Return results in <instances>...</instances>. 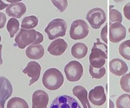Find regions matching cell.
Listing matches in <instances>:
<instances>
[{
  "label": "cell",
  "instance_id": "cell-16",
  "mask_svg": "<svg viewBox=\"0 0 130 108\" xmlns=\"http://www.w3.org/2000/svg\"><path fill=\"white\" fill-rule=\"evenodd\" d=\"M67 43L64 39H57L52 42L48 48V52L54 56L62 55L67 50Z\"/></svg>",
  "mask_w": 130,
  "mask_h": 108
},
{
  "label": "cell",
  "instance_id": "cell-29",
  "mask_svg": "<svg viewBox=\"0 0 130 108\" xmlns=\"http://www.w3.org/2000/svg\"><path fill=\"white\" fill-rule=\"evenodd\" d=\"M107 32H108V25L107 24L102 28L101 30V38L106 44H107L108 40H107Z\"/></svg>",
  "mask_w": 130,
  "mask_h": 108
},
{
  "label": "cell",
  "instance_id": "cell-3",
  "mask_svg": "<svg viewBox=\"0 0 130 108\" xmlns=\"http://www.w3.org/2000/svg\"><path fill=\"white\" fill-rule=\"evenodd\" d=\"M42 81L44 87L49 90H57L62 86L64 78L57 68H50L44 72Z\"/></svg>",
  "mask_w": 130,
  "mask_h": 108
},
{
  "label": "cell",
  "instance_id": "cell-32",
  "mask_svg": "<svg viewBox=\"0 0 130 108\" xmlns=\"http://www.w3.org/2000/svg\"><path fill=\"white\" fill-rule=\"evenodd\" d=\"M8 5H8V4L5 3L2 0H0V10H3L4 8H7L8 6Z\"/></svg>",
  "mask_w": 130,
  "mask_h": 108
},
{
  "label": "cell",
  "instance_id": "cell-35",
  "mask_svg": "<svg viewBox=\"0 0 130 108\" xmlns=\"http://www.w3.org/2000/svg\"><path fill=\"white\" fill-rule=\"evenodd\" d=\"M109 104H110V107H109V108H114V103H113V102L111 100H110V101H109Z\"/></svg>",
  "mask_w": 130,
  "mask_h": 108
},
{
  "label": "cell",
  "instance_id": "cell-31",
  "mask_svg": "<svg viewBox=\"0 0 130 108\" xmlns=\"http://www.w3.org/2000/svg\"><path fill=\"white\" fill-rule=\"evenodd\" d=\"M6 22V15L3 13L0 12V29H2L5 27Z\"/></svg>",
  "mask_w": 130,
  "mask_h": 108
},
{
  "label": "cell",
  "instance_id": "cell-10",
  "mask_svg": "<svg viewBox=\"0 0 130 108\" xmlns=\"http://www.w3.org/2000/svg\"><path fill=\"white\" fill-rule=\"evenodd\" d=\"M41 71V67L40 64L35 61L29 62L26 67L22 70V72L24 74H27L31 78L29 82V86L38 81L40 77Z\"/></svg>",
  "mask_w": 130,
  "mask_h": 108
},
{
  "label": "cell",
  "instance_id": "cell-8",
  "mask_svg": "<svg viewBox=\"0 0 130 108\" xmlns=\"http://www.w3.org/2000/svg\"><path fill=\"white\" fill-rule=\"evenodd\" d=\"M50 108H81V106L72 97L63 95L55 98Z\"/></svg>",
  "mask_w": 130,
  "mask_h": 108
},
{
  "label": "cell",
  "instance_id": "cell-24",
  "mask_svg": "<svg viewBox=\"0 0 130 108\" xmlns=\"http://www.w3.org/2000/svg\"><path fill=\"white\" fill-rule=\"evenodd\" d=\"M117 108H130V95L124 94L118 98L116 100Z\"/></svg>",
  "mask_w": 130,
  "mask_h": 108
},
{
  "label": "cell",
  "instance_id": "cell-23",
  "mask_svg": "<svg viewBox=\"0 0 130 108\" xmlns=\"http://www.w3.org/2000/svg\"><path fill=\"white\" fill-rule=\"evenodd\" d=\"M119 52L123 58L130 60V39L123 42L119 45Z\"/></svg>",
  "mask_w": 130,
  "mask_h": 108
},
{
  "label": "cell",
  "instance_id": "cell-28",
  "mask_svg": "<svg viewBox=\"0 0 130 108\" xmlns=\"http://www.w3.org/2000/svg\"><path fill=\"white\" fill-rule=\"evenodd\" d=\"M53 5L59 10L60 12H63L66 10L68 6L67 0H51Z\"/></svg>",
  "mask_w": 130,
  "mask_h": 108
},
{
  "label": "cell",
  "instance_id": "cell-34",
  "mask_svg": "<svg viewBox=\"0 0 130 108\" xmlns=\"http://www.w3.org/2000/svg\"><path fill=\"white\" fill-rule=\"evenodd\" d=\"M6 1L9 3H17L20 2V1H22V0H6Z\"/></svg>",
  "mask_w": 130,
  "mask_h": 108
},
{
  "label": "cell",
  "instance_id": "cell-26",
  "mask_svg": "<svg viewBox=\"0 0 130 108\" xmlns=\"http://www.w3.org/2000/svg\"><path fill=\"white\" fill-rule=\"evenodd\" d=\"M123 21V17L121 13L118 10L114 8H110L109 10V22L111 25L112 24L118 22L121 23Z\"/></svg>",
  "mask_w": 130,
  "mask_h": 108
},
{
  "label": "cell",
  "instance_id": "cell-25",
  "mask_svg": "<svg viewBox=\"0 0 130 108\" xmlns=\"http://www.w3.org/2000/svg\"><path fill=\"white\" fill-rule=\"evenodd\" d=\"M89 72L93 78L100 79L105 76V73H106V69L104 67H101V68H96V67H94L90 65Z\"/></svg>",
  "mask_w": 130,
  "mask_h": 108
},
{
  "label": "cell",
  "instance_id": "cell-11",
  "mask_svg": "<svg viewBox=\"0 0 130 108\" xmlns=\"http://www.w3.org/2000/svg\"><path fill=\"white\" fill-rule=\"evenodd\" d=\"M13 87L11 82L5 76H0V106L4 108L6 100L11 95Z\"/></svg>",
  "mask_w": 130,
  "mask_h": 108
},
{
  "label": "cell",
  "instance_id": "cell-14",
  "mask_svg": "<svg viewBox=\"0 0 130 108\" xmlns=\"http://www.w3.org/2000/svg\"><path fill=\"white\" fill-rule=\"evenodd\" d=\"M109 70L113 74L121 76L128 71L127 64L120 58H114L109 62Z\"/></svg>",
  "mask_w": 130,
  "mask_h": 108
},
{
  "label": "cell",
  "instance_id": "cell-33",
  "mask_svg": "<svg viewBox=\"0 0 130 108\" xmlns=\"http://www.w3.org/2000/svg\"><path fill=\"white\" fill-rule=\"evenodd\" d=\"M3 45L0 44V65H1L3 64V59L2 57H1V50H2Z\"/></svg>",
  "mask_w": 130,
  "mask_h": 108
},
{
  "label": "cell",
  "instance_id": "cell-1",
  "mask_svg": "<svg viewBox=\"0 0 130 108\" xmlns=\"http://www.w3.org/2000/svg\"><path fill=\"white\" fill-rule=\"evenodd\" d=\"M43 36L39 32L34 29H20L17 34L15 41L17 47L20 49H24L30 44H40L43 41Z\"/></svg>",
  "mask_w": 130,
  "mask_h": 108
},
{
  "label": "cell",
  "instance_id": "cell-9",
  "mask_svg": "<svg viewBox=\"0 0 130 108\" xmlns=\"http://www.w3.org/2000/svg\"><path fill=\"white\" fill-rule=\"evenodd\" d=\"M126 36L125 27L121 23L112 24L109 28V39L112 43H117L124 39Z\"/></svg>",
  "mask_w": 130,
  "mask_h": 108
},
{
  "label": "cell",
  "instance_id": "cell-37",
  "mask_svg": "<svg viewBox=\"0 0 130 108\" xmlns=\"http://www.w3.org/2000/svg\"><path fill=\"white\" fill-rule=\"evenodd\" d=\"M128 31H129V33H130V27H129V29H128Z\"/></svg>",
  "mask_w": 130,
  "mask_h": 108
},
{
  "label": "cell",
  "instance_id": "cell-17",
  "mask_svg": "<svg viewBox=\"0 0 130 108\" xmlns=\"http://www.w3.org/2000/svg\"><path fill=\"white\" fill-rule=\"evenodd\" d=\"M25 54L30 59H40L44 55V47L40 44H32L27 48Z\"/></svg>",
  "mask_w": 130,
  "mask_h": 108
},
{
  "label": "cell",
  "instance_id": "cell-4",
  "mask_svg": "<svg viewBox=\"0 0 130 108\" xmlns=\"http://www.w3.org/2000/svg\"><path fill=\"white\" fill-rule=\"evenodd\" d=\"M67 30V23L62 19H55L48 23L44 29L50 40L57 39L59 37L66 35Z\"/></svg>",
  "mask_w": 130,
  "mask_h": 108
},
{
  "label": "cell",
  "instance_id": "cell-30",
  "mask_svg": "<svg viewBox=\"0 0 130 108\" xmlns=\"http://www.w3.org/2000/svg\"><path fill=\"white\" fill-rule=\"evenodd\" d=\"M123 11H124V14L125 17L128 20H130V2L127 3L126 5L124 6Z\"/></svg>",
  "mask_w": 130,
  "mask_h": 108
},
{
  "label": "cell",
  "instance_id": "cell-19",
  "mask_svg": "<svg viewBox=\"0 0 130 108\" xmlns=\"http://www.w3.org/2000/svg\"><path fill=\"white\" fill-rule=\"evenodd\" d=\"M88 48L83 43H75L71 48V54L74 57L78 59L84 58L88 53Z\"/></svg>",
  "mask_w": 130,
  "mask_h": 108
},
{
  "label": "cell",
  "instance_id": "cell-39",
  "mask_svg": "<svg viewBox=\"0 0 130 108\" xmlns=\"http://www.w3.org/2000/svg\"><path fill=\"white\" fill-rule=\"evenodd\" d=\"M0 108H3V107H1V106H0Z\"/></svg>",
  "mask_w": 130,
  "mask_h": 108
},
{
  "label": "cell",
  "instance_id": "cell-22",
  "mask_svg": "<svg viewBox=\"0 0 130 108\" xmlns=\"http://www.w3.org/2000/svg\"><path fill=\"white\" fill-rule=\"evenodd\" d=\"M19 22L15 18H11L8 20L6 25V29L10 34V38H13L15 34L17 33L19 29Z\"/></svg>",
  "mask_w": 130,
  "mask_h": 108
},
{
  "label": "cell",
  "instance_id": "cell-5",
  "mask_svg": "<svg viewBox=\"0 0 130 108\" xmlns=\"http://www.w3.org/2000/svg\"><path fill=\"white\" fill-rule=\"evenodd\" d=\"M89 34V27L87 23L82 19L76 20L71 24L69 34L74 40L83 39Z\"/></svg>",
  "mask_w": 130,
  "mask_h": 108
},
{
  "label": "cell",
  "instance_id": "cell-6",
  "mask_svg": "<svg viewBox=\"0 0 130 108\" xmlns=\"http://www.w3.org/2000/svg\"><path fill=\"white\" fill-rule=\"evenodd\" d=\"M64 72L67 80L71 82L77 81L83 75V67L78 61L72 60L64 67Z\"/></svg>",
  "mask_w": 130,
  "mask_h": 108
},
{
  "label": "cell",
  "instance_id": "cell-13",
  "mask_svg": "<svg viewBox=\"0 0 130 108\" xmlns=\"http://www.w3.org/2000/svg\"><path fill=\"white\" fill-rule=\"evenodd\" d=\"M32 99V108H47L49 102V96L44 90H38L34 91Z\"/></svg>",
  "mask_w": 130,
  "mask_h": 108
},
{
  "label": "cell",
  "instance_id": "cell-27",
  "mask_svg": "<svg viewBox=\"0 0 130 108\" xmlns=\"http://www.w3.org/2000/svg\"><path fill=\"white\" fill-rule=\"evenodd\" d=\"M120 85L123 91L130 93V72L122 76L120 80Z\"/></svg>",
  "mask_w": 130,
  "mask_h": 108
},
{
  "label": "cell",
  "instance_id": "cell-7",
  "mask_svg": "<svg viewBox=\"0 0 130 108\" xmlns=\"http://www.w3.org/2000/svg\"><path fill=\"white\" fill-rule=\"evenodd\" d=\"M86 19L93 29H98L106 21V14L103 9L94 8L88 12Z\"/></svg>",
  "mask_w": 130,
  "mask_h": 108
},
{
  "label": "cell",
  "instance_id": "cell-21",
  "mask_svg": "<svg viewBox=\"0 0 130 108\" xmlns=\"http://www.w3.org/2000/svg\"><path fill=\"white\" fill-rule=\"evenodd\" d=\"M7 108H29L27 102L24 99L18 97H15L8 100Z\"/></svg>",
  "mask_w": 130,
  "mask_h": 108
},
{
  "label": "cell",
  "instance_id": "cell-15",
  "mask_svg": "<svg viewBox=\"0 0 130 108\" xmlns=\"http://www.w3.org/2000/svg\"><path fill=\"white\" fill-rule=\"evenodd\" d=\"M26 10V6L24 3L17 2L9 5L6 9V13L9 17L20 19L25 13Z\"/></svg>",
  "mask_w": 130,
  "mask_h": 108
},
{
  "label": "cell",
  "instance_id": "cell-38",
  "mask_svg": "<svg viewBox=\"0 0 130 108\" xmlns=\"http://www.w3.org/2000/svg\"><path fill=\"white\" fill-rule=\"evenodd\" d=\"M1 36H0V42H1Z\"/></svg>",
  "mask_w": 130,
  "mask_h": 108
},
{
  "label": "cell",
  "instance_id": "cell-2",
  "mask_svg": "<svg viewBox=\"0 0 130 108\" xmlns=\"http://www.w3.org/2000/svg\"><path fill=\"white\" fill-rule=\"evenodd\" d=\"M107 46L105 43H101L100 39L97 38L91 48L89 57L91 66L96 68H101L105 65L107 58Z\"/></svg>",
  "mask_w": 130,
  "mask_h": 108
},
{
  "label": "cell",
  "instance_id": "cell-36",
  "mask_svg": "<svg viewBox=\"0 0 130 108\" xmlns=\"http://www.w3.org/2000/svg\"><path fill=\"white\" fill-rule=\"evenodd\" d=\"M114 1H116V2L118 3V2H120V1H124V0H114Z\"/></svg>",
  "mask_w": 130,
  "mask_h": 108
},
{
  "label": "cell",
  "instance_id": "cell-12",
  "mask_svg": "<svg viewBox=\"0 0 130 108\" xmlns=\"http://www.w3.org/2000/svg\"><path fill=\"white\" fill-rule=\"evenodd\" d=\"M88 99L93 105L100 106L106 102V95L102 86H96L91 90L88 94Z\"/></svg>",
  "mask_w": 130,
  "mask_h": 108
},
{
  "label": "cell",
  "instance_id": "cell-18",
  "mask_svg": "<svg viewBox=\"0 0 130 108\" xmlns=\"http://www.w3.org/2000/svg\"><path fill=\"white\" fill-rule=\"evenodd\" d=\"M73 94L81 101L84 108H92L88 99V91L85 87L82 86H76L72 89Z\"/></svg>",
  "mask_w": 130,
  "mask_h": 108
},
{
  "label": "cell",
  "instance_id": "cell-20",
  "mask_svg": "<svg viewBox=\"0 0 130 108\" xmlns=\"http://www.w3.org/2000/svg\"><path fill=\"white\" fill-rule=\"evenodd\" d=\"M38 19L35 15H30L23 19L21 27L25 29H33L38 25Z\"/></svg>",
  "mask_w": 130,
  "mask_h": 108
}]
</instances>
